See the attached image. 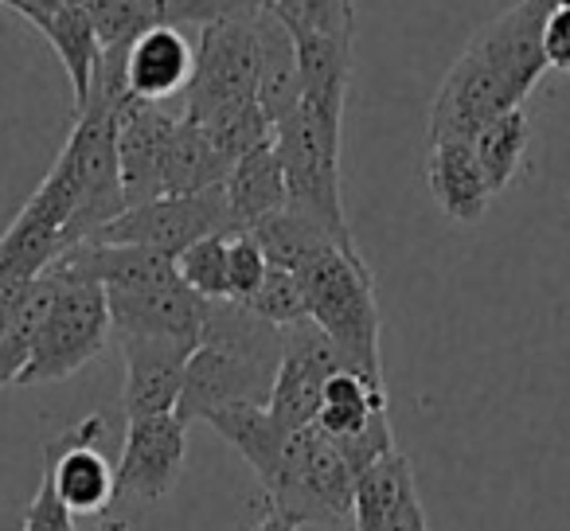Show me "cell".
Returning <instances> with one entry per match:
<instances>
[{
  "instance_id": "11",
  "label": "cell",
  "mask_w": 570,
  "mask_h": 531,
  "mask_svg": "<svg viewBox=\"0 0 570 531\" xmlns=\"http://www.w3.org/2000/svg\"><path fill=\"white\" fill-rule=\"evenodd\" d=\"M188 422L176 411L129 419L126 445L118 461V496L157 504L160 496L176 489L188 453Z\"/></svg>"
},
{
  "instance_id": "24",
  "label": "cell",
  "mask_w": 570,
  "mask_h": 531,
  "mask_svg": "<svg viewBox=\"0 0 570 531\" xmlns=\"http://www.w3.org/2000/svg\"><path fill=\"white\" fill-rule=\"evenodd\" d=\"M380 414H387V391H383V383L367 380L356 367H341V372L328 375L325 391H321L317 426L333 442H344V437L367 430Z\"/></svg>"
},
{
  "instance_id": "9",
  "label": "cell",
  "mask_w": 570,
  "mask_h": 531,
  "mask_svg": "<svg viewBox=\"0 0 570 531\" xmlns=\"http://www.w3.org/2000/svg\"><path fill=\"white\" fill-rule=\"evenodd\" d=\"M523 106L504 75L476 48H465L450 67L430 106V141H473L497 114Z\"/></svg>"
},
{
  "instance_id": "5",
  "label": "cell",
  "mask_w": 570,
  "mask_h": 531,
  "mask_svg": "<svg viewBox=\"0 0 570 531\" xmlns=\"http://www.w3.org/2000/svg\"><path fill=\"white\" fill-rule=\"evenodd\" d=\"M341 141L344 129L321 121L313 110L297 106L289 118L274 126V145L285 168V207L313 215L325 223L341 243H356L344 215V188H341Z\"/></svg>"
},
{
  "instance_id": "2",
  "label": "cell",
  "mask_w": 570,
  "mask_h": 531,
  "mask_svg": "<svg viewBox=\"0 0 570 531\" xmlns=\"http://www.w3.org/2000/svg\"><path fill=\"white\" fill-rule=\"evenodd\" d=\"M297 282L305 289L309 317L328 333V341L348 356L352 367L367 380L383 383L380 360V302H375L372 266L356 246H325L317 258H309L297 271Z\"/></svg>"
},
{
  "instance_id": "37",
  "label": "cell",
  "mask_w": 570,
  "mask_h": 531,
  "mask_svg": "<svg viewBox=\"0 0 570 531\" xmlns=\"http://www.w3.org/2000/svg\"><path fill=\"white\" fill-rule=\"evenodd\" d=\"M0 4H4V9H12L17 12V17H32V0H0Z\"/></svg>"
},
{
  "instance_id": "18",
  "label": "cell",
  "mask_w": 570,
  "mask_h": 531,
  "mask_svg": "<svg viewBox=\"0 0 570 531\" xmlns=\"http://www.w3.org/2000/svg\"><path fill=\"white\" fill-rule=\"evenodd\" d=\"M297 63H302V106L321 121L344 129L352 82V40L325 32H294Z\"/></svg>"
},
{
  "instance_id": "26",
  "label": "cell",
  "mask_w": 570,
  "mask_h": 531,
  "mask_svg": "<svg viewBox=\"0 0 570 531\" xmlns=\"http://www.w3.org/2000/svg\"><path fill=\"white\" fill-rule=\"evenodd\" d=\"M250 235L262 243L269 266H282V271H294V274L309 258H317L325 246H356V243H341L325 223H317L305 212H294V207H282V212L266 215Z\"/></svg>"
},
{
  "instance_id": "36",
  "label": "cell",
  "mask_w": 570,
  "mask_h": 531,
  "mask_svg": "<svg viewBox=\"0 0 570 531\" xmlns=\"http://www.w3.org/2000/svg\"><path fill=\"white\" fill-rule=\"evenodd\" d=\"M246 531H302V523L285 520V515H277V512H266L254 528H246Z\"/></svg>"
},
{
  "instance_id": "23",
  "label": "cell",
  "mask_w": 570,
  "mask_h": 531,
  "mask_svg": "<svg viewBox=\"0 0 570 531\" xmlns=\"http://www.w3.org/2000/svg\"><path fill=\"white\" fill-rule=\"evenodd\" d=\"M43 40L56 48L59 63L67 71V82H71V98H75V110L87 102L90 95V79H95V67L98 56H102V43H98V32L90 24L87 9H82V0H63L56 12L43 17V24L36 28Z\"/></svg>"
},
{
  "instance_id": "10",
  "label": "cell",
  "mask_w": 570,
  "mask_h": 531,
  "mask_svg": "<svg viewBox=\"0 0 570 531\" xmlns=\"http://www.w3.org/2000/svg\"><path fill=\"white\" fill-rule=\"evenodd\" d=\"M106 434H110V422L102 414H90L43 450V469L56 481V492L79 515L102 512L118 496V465H110L102 450Z\"/></svg>"
},
{
  "instance_id": "16",
  "label": "cell",
  "mask_w": 570,
  "mask_h": 531,
  "mask_svg": "<svg viewBox=\"0 0 570 531\" xmlns=\"http://www.w3.org/2000/svg\"><path fill=\"white\" fill-rule=\"evenodd\" d=\"M356 531H430L426 508L414 489V469L403 450L383 453L356 476Z\"/></svg>"
},
{
  "instance_id": "20",
  "label": "cell",
  "mask_w": 570,
  "mask_h": 531,
  "mask_svg": "<svg viewBox=\"0 0 570 531\" xmlns=\"http://www.w3.org/2000/svg\"><path fill=\"white\" fill-rule=\"evenodd\" d=\"M223 191H227L230 227L235 230H254L266 215L282 212L289 191H285V168H282V157H277L274 137L254 145L250 153H243V157L230 165L227 180H223Z\"/></svg>"
},
{
  "instance_id": "27",
  "label": "cell",
  "mask_w": 570,
  "mask_h": 531,
  "mask_svg": "<svg viewBox=\"0 0 570 531\" xmlns=\"http://www.w3.org/2000/svg\"><path fill=\"white\" fill-rule=\"evenodd\" d=\"M528 114L523 106H512V110L497 114L481 134L473 137V153L484 168V180H489L492 196L504 191L508 184L515 180V173L523 168V157H528Z\"/></svg>"
},
{
  "instance_id": "32",
  "label": "cell",
  "mask_w": 570,
  "mask_h": 531,
  "mask_svg": "<svg viewBox=\"0 0 570 531\" xmlns=\"http://www.w3.org/2000/svg\"><path fill=\"white\" fill-rule=\"evenodd\" d=\"M266 271H269V258L250 230L227 235V286H230V297H235V302H246V297L262 286Z\"/></svg>"
},
{
  "instance_id": "1",
  "label": "cell",
  "mask_w": 570,
  "mask_h": 531,
  "mask_svg": "<svg viewBox=\"0 0 570 531\" xmlns=\"http://www.w3.org/2000/svg\"><path fill=\"white\" fill-rule=\"evenodd\" d=\"M285 328L258 317L250 305L223 297L207 305V321L191 348L176 414L184 422H204L223 406H266L274 375L282 364Z\"/></svg>"
},
{
  "instance_id": "15",
  "label": "cell",
  "mask_w": 570,
  "mask_h": 531,
  "mask_svg": "<svg viewBox=\"0 0 570 531\" xmlns=\"http://www.w3.org/2000/svg\"><path fill=\"white\" fill-rule=\"evenodd\" d=\"M180 114H168L165 102H145L126 95L118 102V160L126 204H145L160 196V165L165 145Z\"/></svg>"
},
{
  "instance_id": "25",
  "label": "cell",
  "mask_w": 570,
  "mask_h": 531,
  "mask_svg": "<svg viewBox=\"0 0 570 531\" xmlns=\"http://www.w3.org/2000/svg\"><path fill=\"white\" fill-rule=\"evenodd\" d=\"M204 422L215 430V434H223V442L235 445V450L243 453V461L254 469L258 481H266V476L277 469V461H282L289 430L277 426V422L269 419L266 406H258V403L223 406V411L207 414Z\"/></svg>"
},
{
  "instance_id": "35",
  "label": "cell",
  "mask_w": 570,
  "mask_h": 531,
  "mask_svg": "<svg viewBox=\"0 0 570 531\" xmlns=\"http://www.w3.org/2000/svg\"><path fill=\"white\" fill-rule=\"evenodd\" d=\"M543 59L547 71L570 75V0H554L543 20Z\"/></svg>"
},
{
  "instance_id": "7",
  "label": "cell",
  "mask_w": 570,
  "mask_h": 531,
  "mask_svg": "<svg viewBox=\"0 0 570 531\" xmlns=\"http://www.w3.org/2000/svg\"><path fill=\"white\" fill-rule=\"evenodd\" d=\"M204 235H235L223 184L188 196H157L145 204H129L118 219L98 230V243H137L176 258Z\"/></svg>"
},
{
  "instance_id": "31",
  "label": "cell",
  "mask_w": 570,
  "mask_h": 531,
  "mask_svg": "<svg viewBox=\"0 0 570 531\" xmlns=\"http://www.w3.org/2000/svg\"><path fill=\"white\" fill-rule=\"evenodd\" d=\"M289 32H325L352 40V0H269Z\"/></svg>"
},
{
  "instance_id": "30",
  "label": "cell",
  "mask_w": 570,
  "mask_h": 531,
  "mask_svg": "<svg viewBox=\"0 0 570 531\" xmlns=\"http://www.w3.org/2000/svg\"><path fill=\"white\" fill-rule=\"evenodd\" d=\"M243 305H250L258 317L274 321V325H282V328H289V325H297V321L309 317L302 282H297L294 271H282V266H269L266 278H262V286L254 289Z\"/></svg>"
},
{
  "instance_id": "6",
  "label": "cell",
  "mask_w": 570,
  "mask_h": 531,
  "mask_svg": "<svg viewBox=\"0 0 570 531\" xmlns=\"http://www.w3.org/2000/svg\"><path fill=\"white\" fill-rule=\"evenodd\" d=\"M258 75H262V43L250 17L215 20L199 28L196 63L184 87L180 114L191 121H207L230 106L258 102Z\"/></svg>"
},
{
  "instance_id": "28",
  "label": "cell",
  "mask_w": 570,
  "mask_h": 531,
  "mask_svg": "<svg viewBox=\"0 0 570 531\" xmlns=\"http://www.w3.org/2000/svg\"><path fill=\"white\" fill-rule=\"evenodd\" d=\"M90 24L98 32V43L106 48H129L145 28L160 20L157 0H82Z\"/></svg>"
},
{
  "instance_id": "13",
  "label": "cell",
  "mask_w": 570,
  "mask_h": 531,
  "mask_svg": "<svg viewBox=\"0 0 570 531\" xmlns=\"http://www.w3.org/2000/svg\"><path fill=\"white\" fill-rule=\"evenodd\" d=\"M554 0H520L512 9H504L497 20L481 28L469 40V48H476L515 90L520 102H528V95L535 90V82L543 79L547 59H543V20L551 12Z\"/></svg>"
},
{
  "instance_id": "21",
  "label": "cell",
  "mask_w": 570,
  "mask_h": 531,
  "mask_svg": "<svg viewBox=\"0 0 570 531\" xmlns=\"http://www.w3.org/2000/svg\"><path fill=\"white\" fill-rule=\"evenodd\" d=\"M254 28H258L262 43V75H258V106L277 126L282 118L302 106V63H297V40L294 32L282 24L274 4H262L254 12Z\"/></svg>"
},
{
  "instance_id": "12",
  "label": "cell",
  "mask_w": 570,
  "mask_h": 531,
  "mask_svg": "<svg viewBox=\"0 0 570 531\" xmlns=\"http://www.w3.org/2000/svg\"><path fill=\"white\" fill-rule=\"evenodd\" d=\"M121 364H126V391L121 406L126 419L176 411L184 391V372L196 341H176V336H118Z\"/></svg>"
},
{
  "instance_id": "14",
  "label": "cell",
  "mask_w": 570,
  "mask_h": 531,
  "mask_svg": "<svg viewBox=\"0 0 570 531\" xmlns=\"http://www.w3.org/2000/svg\"><path fill=\"white\" fill-rule=\"evenodd\" d=\"M114 336H176L199 341L207 321V297H199L184 278L141 289H106Z\"/></svg>"
},
{
  "instance_id": "8",
  "label": "cell",
  "mask_w": 570,
  "mask_h": 531,
  "mask_svg": "<svg viewBox=\"0 0 570 531\" xmlns=\"http://www.w3.org/2000/svg\"><path fill=\"white\" fill-rule=\"evenodd\" d=\"M352 367L348 356L328 341V333L313 317L297 321L285 328V348L282 364L274 375V391L266 399L269 419L282 430H302L309 422H317L321 411V391H325L328 375ZM360 372V367H356Z\"/></svg>"
},
{
  "instance_id": "22",
  "label": "cell",
  "mask_w": 570,
  "mask_h": 531,
  "mask_svg": "<svg viewBox=\"0 0 570 531\" xmlns=\"http://www.w3.org/2000/svg\"><path fill=\"white\" fill-rule=\"evenodd\" d=\"M230 173V157L212 141L199 121L176 118L165 145V165H160V196H188L223 184Z\"/></svg>"
},
{
  "instance_id": "4",
  "label": "cell",
  "mask_w": 570,
  "mask_h": 531,
  "mask_svg": "<svg viewBox=\"0 0 570 531\" xmlns=\"http://www.w3.org/2000/svg\"><path fill=\"white\" fill-rule=\"evenodd\" d=\"M51 271H56L59 286L40 321L32 356H28V364L17 375L20 387L67 380L79 367H87L114 336L110 302H106L102 282L79 278V274L63 271L59 262H51Z\"/></svg>"
},
{
  "instance_id": "17",
  "label": "cell",
  "mask_w": 570,
  "mask_h": 531,
  "mask_svg": "<svg viewBox=\"0 0 570 531\" xmlns=\"http://www.w3.org/2000/svg\"><path fill=\"white\" fill-rule=\"evenodd\" d=\"M196 63V43L176 24H153L126 48V87L145 102H168L184 95Z\"/></svg>"
},
{
  "instance_id": "29",
  "label": "cell",
  "mask_w": 570,
  "mask_h": 531,
  "mask_svg": "<svg viewBox=\"0 0 570 531\" xmlns=\"http://www.w3.org/2000/svg\"><path fill=\"white\" fill-rule=\"evenodd\" d=\"M176 271L180 278L196 289L207 302H223L230 297L227 286V235H204L188 246V250L176 254Z\"/></svg>"
},
{
  "instance_id": "3",
  "label": "cell",
  "mask_w": 570,
  "mask_h": 531,
  "mask_svg": "<svg viewBox=\"0 0 570 531\" xmlns=\"http://www.w3.org/2000/svg\"><path fill=\"white\" fill-rule=\"evenodd\" d=\"M266 508L294 523H333L352 520L356 508V473L341 445L317 426L289 430L282 461L274 473L262 481Z\"/></svg>"
},
{
  "instance_id": "33",
  "label": "cell",
  "mask_w": 570,
  "mask_h": 531,
  "mask_svg": "<svg viewBox=\"0 0 570 531\" xmlns=\"http://www.w3.org/2000/svg\"><path fill=\"white\" fill-rule=\"evenodd\" d=\"M269 0H157L160 9V24H176V28H204L215 20H230V17H250Z\"/></svg>"
},
{
  "instance_id": "19",
  "label": "cell",
  "mask_w": 570,
  "mask_h": 531,
  "mask_svg": "<svg viewBox=\"0 0 570 531\" xmlns=\"http://www.w3.org/2000/svg\"><path fill=\"white\" fill-rule=\"evenodd\" d=\"M426 180L434 204L453 223H481L492 204V188L473 153V141H430Z\"/></svg>"
},
{
  "instance_id": "34",
  "label": "cell",
  "mask_w": 570,
  "mask_h": 531,
  "mask_svg": "<svg viewBox=\"0 0 570 531\" xmlns=\"http://www.w3.org/2000/svg\"><path fill=\"white\" fill-rule=\"evenodd\" d=\"M71 508L63 504V496L56 492V481L51 473L43 469L40 473V484H36V496L28 504V515H24V531H79L71 520ZM102 531H134L129 523H106Z\"/></svg>"
}]
</instances>
